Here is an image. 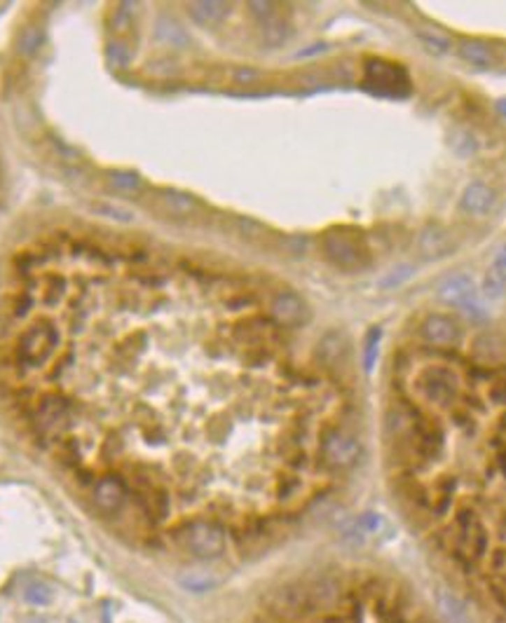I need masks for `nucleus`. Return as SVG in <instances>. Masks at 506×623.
Returning <instances> with one entry per match:
<instances>
[{
	"mask_svg": "<svg viewBox=\"0 0 506 623\" xmlns=\"http://www.w3.org/2000/svg\"><path fill=\"white\" fill-rule=\"evenodd\" d=\"M438 298L443 303L457 307L459 312H464L469 319H485L488 317V307L481 298H478L474 279L467 272H452L448 274L441 284H438Z\"/></svg>",
	"mask_w": 506,
	"mask_h": 623,
	"instance_id": "1",
	"label": "nucleus"
},
{
	"mask_svg": "<svg viewBox=\"0 0 506 623\" xmlns=\"http://www.w3.org/2000/svg\"><path fill=\"white\" fill-rule=\"evenodd\" d=\"M183 544L197 558H216L225 548V534L214 522L195 520L183 530Z\"/></svg>",
	"mask_w": 506,
	"mask_h": 623,
	"instance_id": "2",
	"label": "nucleus"
},
{
	"mask_svg": "<svg viewBox=\"0 0 506 623\" xmlns=\"http://www.w3.org/2000/svg\"><path fill=\"white\" fill-rule=\"evenodd\" d=\"M497 204V192L495 187L488 185L485 180H471L464 187L462 197H459V211L467 213L471 218H483L495 209Z\"/></svg>",
	"mask_w": 506,
	"mask_h": 623,
	"instance_id": "3",
	"label": "nucleus"
},
{
	"mask_svg": "<svg viewBox=\"0 0 506 623\" xmlns=\"http://www.w3.org/2000/svg\"><path fill=\"white\" fill-rule=\"evenodd\" d=\"M272 319L282 326H301L310 319V310L303 298H298L293 291H282L272 298Z\"/></svg>",
	"mask_w": 506,
	"mask_h": 623,
	"instance_id": "4",
	"label": "nucleus"
},
{
	"mask_svg": "<svg viewBox=\"0 0 506 623\" xmlns=\"http://www.w3.org/2000/svg\"><path fill=\"white\" fill-rule=\"evenodd\" d=\"M324 459L333 468H349L359 457V443L347 434H331L321 443Z\"/></svg>",
	"mask_w": 506,
	"mask_h": 623,
	"instance_id": "5",
	"label": "nucleus"
},
{
	"mask_svg": "<svg viewBox=\"0 0 506 623\" xmlns=\"http://www.w3.org/2000/svg\"><path fill=\"white\" fill-rule=\"evenodd\" d=\"M92 497H94V504L101 508V511L113 513L124 504L127 485L117 475H103V478H99L94 487H92Z\"/></svg>",
	"mask_w": 506,
	"mask_h": 623,
	"instance_id": "6",
	"label": "nucleus"
},
{
	"mask_svg": "<svg viewBox=\"0 0 506 623\" xmlns=\"http://www.w3.org/2000/svg\"><path fill=\"white\" fill-rule=\"evenodd\" d=\"M422 338L431 345H455L459 338H462V331L459 326L445 314H429L427 319L422 321Z\"/></svg>",
	"mask_w": 506,
	"mask_h": 623,
	"instance_id": "7",
	"label": "nucleus"
},
{
	"mask_svg": "<svg viewBox=\"0 0 506 623\" xmlns=\"http://www.w3.org/2000/svg\"><path fill=\"white\" fill-rule=\"evenodd\" d=\"M452 246L455 244H452L450 234L441 230V227H427V230H422V234H419V239H417L419 256L427 258V260L448 256L452 251Z\"/></svg>",
	"mask_w": 506,
	"mask_h": 623,
	"instance_id": "8",
	"label": "nucleus"
},
{
	"mask_svg": "<svg viewBox=\"0 0 506 623\" xmlns=\"http://www.w3.org/2000/svg\"><path fill=\"white\" fill-rule=\"evenodd\" d=\"M326 251H328V256L335 260L338 265L342 267H349V265H361V258H359V253H361V249H359V244L352 242L349 234H328L326 237Z\"/></svg>",
	"mask_w": 506,
	"mask_h": 623,
	"instance_id": "9",
	"label": "nucleus"
},
{
	"mask_svg": "<svg viewBox=\"0 0 506 623\" xmlns=\"http://www.w3.org/2000/svg\"><path fill=\"white\" fill-rule=\"evenodd\" d=\"M457 57L469 66H474V69H492L497 64L492 47L483 40H462L457 45Z\"/></svg>",
	"mask_w": 506,
	"mask_h": 623,
	"instance_id": "10",
	"label": "nucleus"
},
{
	"mask_svg": "<svg viewBox=\"0 0 506 623\" xmlns=\"http://www.w3.org/2000/svg\"><path fill=\"white\" fill-rule=\"evenodd\" d=\"M230 12L228 3H190L188 5V15L195 19L197 24H218L221 19Z\"/></svg>",
	"mask_w": 506,
	"mask_h": 623,
	"instance_id": "11",
	"label": "nucleus"
},
{
	"mask_svg": "<svg viewBox=\"0 0 506 623\" xmlns=\"http://www.w3.org/2000/svg\"><path fill=\"white\" fill-rule=\"evenodd\" d=\"M417 38H419V45L424 47L427 52H431L434 57H443L450 52L452 47V40L441 36V33H431V31H417Z\"/></svg>",
	"mask_w": 506,
	"mask_h": 623,
	"instance_id": "12",
	"label": "nucleus"
},
{
	"mask_svg": "<svg viewBox=\"0 0 506 623\" xmlns=\"http://www.w3.org/2000/svg\"><path fill=\"white\" fill-rule=\"evenodd\" d=\"M452 150H455L459 157H471L478 150V143L469 131H455L452 134Z\"/></svg>",
	"mask_w": 506,
	"mask_h": 623,
	"instance_id": "13",
	"label": "nucleus"
},
{
	"mask_svg": "<svg viewBox=\"0 0 506 623\" xmlns=\"http://www.w3.org/2000/svg\"><path fill=\"white\" fill-rule=\"evenodd\" d=\"M289 26H286V22H279V19H270V22L263 24V36L268 43L272 45H282L286 38H289Z\"/></svg>",
	"mask_w": 506,
	"mask_h": 623,
	"instance_id": "14",
	"label": "nucleus"
},
{
	"mask_svg": "<svg viewBox=\"0 0 506 623\" xmlns=\"http://www.w3.org/2000/svg\"><path fill=\"white\" fill-rule=\"evenodd\" d=\"M24 600L36 607H48L52 602V591L45 584H31V586H26Z\"/></svg>",
	"mask_w": 506,
	"mask_h": 623,
	"instance_id": "15",
	"label": "nucleus"
},
{
	"mask_svg": "<svg viewBox=\"0 0 506 623\" xmlns=\"http://www.w3.org/2000/svg\"><path fill=\"white\" fill-rule=\"evenodd\" d=\"M504 293H506V284L488 270V274H485V279H483V296L488 300H499V298H504Z\"/></svg>",
	"mask_w": 506,
	"mask_h": 623,
	"instance_id": "16",
	"label": "nucleus"
},
{
	"mask_svg": "<svg viewBox=\"0 0 506 623\" xmlns=\"http://www.w3.org/2000/svg\"><path fill=\"white\" fill-rule=\"evenodd\" d=\"M490 272L495 274L497 279H502L504 284H506V244H502V246H499V249L495 251V256H492Z\"/></svg>",
	"mask_w": 506,
	"mask_h": 623,
	"instance_id": "17",
	"label": "nucleus"
},
{
	"mask_svg": "<svg viewBox=\"0 0 506 623\" xmlns=\"http://www.w3.org/2000/svg\"><path fill=\"white\" fill-rule=\"evenodd\" d=\"M412 274V267L410 265H401V267H396L394 272H389V277L382 281V286L384 289H391V286H401L405 279H408Z\"/></svg>",
	"mask_w": 506,
	"mask_h": 623,
	"instance_id": "18",
	"label": "nucleus"
},
{
	"mask_svg": "<svg viewBox=\"0 0 506 623\" xmlns=\"http://www.w3.org/2000/svg\"><path fill=\"white\" fill-rule=\"evenodd\" d=\"M497 110L506 117V99H499V101H497Z\"/></svg>",
	"mask_w": 506,
	"mask_h": 623,
	"instance_id": "19",
	"label": "nucleus"
}]
</instances>
